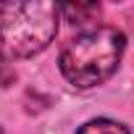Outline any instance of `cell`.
<instances>
[{
    "instance_id": "2",
    "label": "cell",
    "mask_w": 134,
    "mask_h": 134,
    "mask_svg": "<svg viewBox=\"0 0 134 134\" xmlns=\"http://www.w3.org/2000/svg\"><path fill=\"white\" fill-rule=\"evenodd\" d=\"M60 8L53 3H8L0 8V50L29 58L45 50L58 32Z\"/></svg>"
},
{
    "instance_id": "1",
    "label": "cell",
    "mask_w": 134,
    "mask_h": 134,
    "mask_svg": "<svg viewBox=\"0 0 134 134\" xmlns=\"http://www.w3.org/2000/svg\"><path fill=\"white\" fill-rule=\"evenodd\" d=\"M126 47V37L113 29V26H97L90 29L79 37H74L60 53V74L66 76V82L79 87V90H90L103 84L121 63Z\"/></svg>"
},
{
    "instance_id": "4",
    "label": "cell",
    "mask_w": 134,
    "mask_h": 134,
    "mask_svg": "<svg viewBox=\"0 0 134 134\" xmlns=\"http://www.w3.org/2000/svg\"><path fill=\"white\" fill-rule=\"evenodd\" d=\"M60 13L69 16L71 24H87L92 21V16H100V5H66L60 8Z\"/></svg>"
},
{
    "instance_id": "3",
    "label": "cell",
    "mask_w": 134,
    "mask_h": 134,
    "mask_svg": "<svg viewBox=\"0 0 134 134\" xmlns=\"http://www.w3.org/2000/svg\"><path fill=\"white\" fill-rule=\"evenodd\" d=\"M76 134H131L124 124L118 121H110V118H95V121H87Z\"/></svg>"
}]
</instances>
